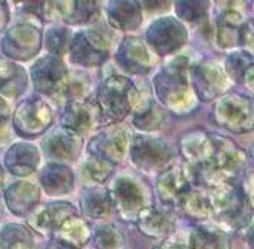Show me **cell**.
<instances>
[{
    "label": "cell",
    "instance_id": "cell-49",
    "mask_svg": "<svg viewBox=\"0 0 254 249\" xmlns=\"http://www.w3.org/2000/svg\"><path fill=\"white\" fill-rule=\"evenodd\" d=\"M252 156H253V159H254V145H253V148H252Z\"/></svg>",
    "mask_w": 254,
    "mask_h": 249
},
{
    "label": "cell",
    "instance_id": "cell-23",
    "mask_svg": "<svg viewBox=\"0 0 254 249\" xmlns=\"http://www.w3.org/2000/svg\"><path fill=\"white\" fill-rule=\"evenodd\" d=\"M39 180L49 196H63L74 189V173L65 164L49 162L42 168Z\"/></svg>",
    "mask_w": 254,
    "mask_h": 249
},
{
    "label": "cell",
    "instance_id": "cell-25",
    "mask_svg": "<svg viewBox=\"0 0 254 249\" xmlns=\"http://www.w3.org/2000/svg\"><path fill=\"white\" fill-rule=\"evenodd\" d=\"M108 22L120 31H133L142 24V7L137 1H110L107 4Z\"/></svg>",
    "mask_w": 254,
    "mask_h": 249
},
{
    "label": "cell",
    "instance_id": "cell-48",
    "mask_svg": "<svg viewBox=\"0 0 254 249\" xmlns=\"http://www.w3.org/2000/svg\"><path fill=\"white\" fill-rule=\"evenodd\" d=\"M3 179H4V173H3V168L0 167V186H1V183H3Z\"/></svg>",
    "mask_w": 254,
    "mask_h": 249
},
{
    "label": "cell",
    "instance_id": "cell-16",
    "mask_svg": "<svg viewBox=\"0 0 254 249\" xmlns=\"http://www.w3.org/2000/svg\"><path fill=\"white\" fill-rule=\"evenodd\" d=\"M104 117L96 100H81L64 106L61 127L78 136H86L102 124Z\"/></svg>",
    "mask_w": 254,
    "mask_h": 249
},
{
    "label": "cell",
    "instance_id": "cell-39",
    "mask_svg": "<svg viewBox=\"0 0 254 249\" xmlns=\"http://www.w3.org/2000/svg\"><path fill=\"white\" fill-rule=\"evenodd\" d=\"M96 249H120L125 245V238L113 224L99 226L92 236Z\"/></svg>",
    "mask_w": 254,
    "mask_h": 249
},
{
    "label": "cell",
    "instance_id": "cell-11",
    "mask_svg": "<svg viewBox=\"0 0 254 249\" xmlns=\"http://www.w3.org/2000/svg\"><path fill=\"white\" fill-rule=\"evenodd\" d=\"M148 46L158 56L172 55L188 43V30L187 27L173 16H164L154 21L146 34Z\"/></svg>",
    "mask_w": 254,
    "mask_h": 249
},
{
    "label": "cell",
    "instance_id": "cell-33",
    "mask_svg": "<svg viewBox=\"0 0 254 249\" xmlns=\"http://www.w3.org/2000/svg\"><path fill=\"white\" fill-rule=\"evenodd\" d=\"M190 249H231L225 232L213 227H195L190 235Z\"/></svg>",
    "mask_w": 254,
    "mask_h": 249
},
{
    "label": "cell",
    "instance_id": "cell-8",
    "mask_svg": "<svg viewBox=\"0 0 254 249\" xmlns=\"http://www.w3.org/2000/svg\"><path fill=\"white\" fill-rule=\"evenodd\" d=\"M111 40L99 30H83L74 34L69 46V59L74 65L84 68L101 66L110 56Z\"/></svg>",
    "mask_w": 254,
    "mask_h": 249
},
{
    "label": "cell",
    "instance_id": "cell-7",
    "mask_svg": "<svg viewBox=\"0 0 254 249\" xmlns=\"http://www.w3.org/2000/svg\"><path fill=\"white\" fill-rule=\"evenodd\" d=\"M43 33L31 22H19L4 31L0 49L10 61H30L42 49Z\"/></svg>",
    "mask_w": 254,
    "mask_h": 249
},
{
    "label": "cell",
    "instance_id": "cell-19",
    "mask_svg": "<svg viewBox=\"0 0 254 249\" xmlns=\"http://www.w3.org/2000/svg\"><path fill=\"white\" fill-rule=\"evenodd\" d=\"M155 53L139 37H126L119 46L116 61L131 74H148L155 65Z\"/></svg>",
    "mask_w": 254,
    "mask_h": 249
},
{
    "label": "cell",
    "instance_id": "cell-34",
    "mask_svg": "<svg viewBox=\"0 0 254 249\" xmlns=\"http://www.w3.org/2000/svg\"><path fill=\"white\" fill-rule=\"evenodd\" d=\"M0 249H34V236L28 227L9 223L0 230Z\"/></svg>",
    "mask_w": 254,
    "mask_h": 249
},
{
    "label": "cell",
    "instance_id": "cell-43",
    "mask_svg": "<svg viewBox=\"0 0 254 249\" xmlns=\"http://www.w3.org/2000/svg\"><path fill=\"white\" fill-rule=\"evenodd\" d=\"M9 21V7L6 1H0V31L6 27Z\"/></svg>",
    "mask_w": 254,
    "mask_h": 249
},
{
    "label": "cell",
    "instance_id": "cell-44",
    "mask_svg": "<svg viewBox=\"0 0 254 249\" xmlns=\"http://www.w3.org/2000/svg\"><path fill=\"white\" fill-rule=\"evenodd\" d=\"M45 249H80V248H75V247H72V245H69V244H65V242H63V241L57 239V238H52V241L46 245V248Z\"/></svg>",
    "mask_w": 254,
    "mask_h": 249
},
{
    "label": "cell",
    "instance_id": "cell-51",
    "mask_svg": "<svg viewBox=\"0 0 254 249\" xmlns=\"http://www.w3.org/2000/svg\"><path fill=\"white\" fill-rule=\"evenodd\" d=\"M252 25H253V28H254V22H253V24H252Z\"/></svg>",
    "mask_w": 254,
    "mask_h": 249
},
{
    "label": "cell",
    "instance_id": "cell-30",
    "mask_svg": "<svg viewBox=\"0 0 254 249\" xmlns=\"http://www.w3.org/2000/svg\"><path fill=\"white\" fill-rule=\"evenodd\" d=\"M210 133L195 130L182 136V139L179 140V149L182 156L193 168H196L205 161L210 150Z\"/></svg>",
    "mask_w": 254,
    "mask_h": 249
},
{
    "label": "cell",
    "instance_id": "cell-38",
    "mask_svg": "<svg viewBox=\"0 0 254 249\" xmlns=\"http://www.w3.org/2000/svg\"><path fill=\"white\" fill-rule=\"evenodd\" d=\"M84 170L87 173V176L95 182V183H105L116 171V164H113L111 161L93 155V153H87L86 161H84Z\"/></svg>",
    "mask_w": 254,
    "mask_h": 249
},
{
    "label": "cell",
    "instance_id": "cell-3",
    "mask_svg": "<svg viewBox=\"0 0 254 249\" xmlns=\"http://www.w3.org/2000/svg\"><path fill=\"white\" fill-rule=\"evenodd\" d=\"M140 93L125 75H111L105 78L96 90V103L104 120L120 123L134 111Z\"/></svg>",
    "mask_w": 254,
    "mask_h": 249
},
{
    "label": "cell",
    "instance_id": "cell-28",
    "mask_svg": "<svg viewBox=\"0 0 254 249\" xmlns=\"http://www.w3.org/2000/svg\"><path fill=\"white\" fill-rule=\"evenodd\" d=\"M166 118L163 106L155 102L149 95H142L139 98V102L134 108V117L133 124L137 130L143 133H151L158 130Z\"/></svg>",
    "mask_w": 254,
    "mask_h": 249
},
{
    "label": "cell",
    "instance_id": "cell-32",
    "mask_svg": "<svg viewBox=\"0 0 254 249\" xmlns=\"http://www.w3.org/2000/svg\"><path fill=\"white\" fill-rule=\"evenodd\" d=\"M89 87H90V80H89L87 74H84L81 71L69 72L63 89L54 99L57 100V103H61L64 106H66L69 103L81 102V100H84V98L89 92Z\"/></svg>",
    "mask_w": 254,
    "mask_h": 249
},
{
    "label": "cell",
    "instance_id": "cell-29",
    "mask_svg": "<svg viewBox=\"0 0 254 249\" xmlns=\"http://www.w3.org/2000/svg\"><path fill=\"white\" fill-rule=\"evenodd\" d=\"M243 15L234 9L222 12L217 18V43L223 49L243 43Z\"/></svg>",
    "mask_w": 254,
    "mask_h": 249
},
{
    "label": "cell",
    "instance_id": "cell-36",
    "mask_svg": "<svg viewBox=\"0 0 254 249\" xmlns=\"http://www.w3.org/2000/svg\"><path fill=\"white\" fill-rule=\"evenodd\" d=\"M178 206L181 208V211L190 217V220L195 221H201L208 218L210 212V203H208V198L205 195H202L198 190H190L178 203Z\"/></svg>",
    "mask_w": 254,
    "mask_h": 249
},
{
    "label": "cell",
    "instance_id": "cell-18",
    "mask_svg": "<svg viewBox=\"0 0 254 249\" xmlns=\"http://www.w3.org/2000/svg\"><path fill=\"white\" fill-rule=\"evenodd\" d=\"M46 158L52 162L63 164L75 161L83 149V137L65 130L64 127L52 130L42 142Z\"/></svg>",
    "mask_w": 254,
    "mask_h": 249
},
{
    "label": "cell",
    "instance_id": "cell-27",
    "mask_svg": "<svg viewBox=\"0 0 254 249\" xmlns=\"http://www.w3.org/2000/svg\"><path fill=\"white\" fill-rule=\"evenodd\" d=\"M55 9L65 24L86 25L99 18V4L96 1H54Z\"/></svg>",
    "mask_w": 254,
    "mask_h": 249
},
{
    "label": "cell",
    "instance_id": "cell-41",
    "mask_svg": "<svg viewBox=\"0 0 254 249\" xmlns=\"http://www.w3.org/2000/svg\"><path fill=\"white\" fill-rule=\"evenodd\" d=\"M22 6H24L22 12L34 16L42 22L52 21L54 10H57L54 1H30V3H24Z\"/></svg>",
    "mask_w": 254,
    "mask_h": 249
},
{
    "label": "cell",
    "instance_id": "cell-9",
    "mask_svg": "<svg viewBox=\"0 0 254 249\" xmlns=\"http://www.w3.org/2000/svg\"><path fill=\"white\" fill-rule=\"evenodd\" d=\"M13 130L24 139H36L45 134L54 123V111L40 98H30L21 102L12 117Z\"/></svg>",
    "mask_w": 254,
    "mask_h": 249
},
{
    "label": "cell",
    "instance_id": "cell-17",
    "mask_svg": "<svg viewBox=\"0 0 254 249\" xmlns=\"http://www.w3.org/2000/svg\"><path fill=\"white\" fill-rule=\"evenodd\" d=\"M190 81L196 98L202 102L216 99L226 87L223 69L213 61H204L190 68Z\"/></svg>",
    "mask_w": 254,
    "mask_h": 249
},
{
    "label": "cell",
    "instance_id": "cell-5",
    "mask_svg": "<svg viewBox=\"0 0 254 249\" xmlns=\"http://www.w3.org/2000/svg\"><path fill=\"white\" fill-rule=\"evenodd\" d=\"M128 153L133 165L146 174L163 173L166 168L170 167V161L173 156L172 149L164 140L148 134L133 136Z\"/></svg>",
    "mask_w": 254,
    "mask_h": 249
},
{
    "label": "cell",
    "instance_id": "cell-47",
    "mask_svg": "<svg viewBox=\"0 0 254 249\" xmlns=\"http://www.w3.org/2000/svg\"><path fill=\"white\" fill-rule=\"evenodd\" d=\"M249 242H250V245L254 248V227L250 230V233H249Z\"/></svg>",
    "mask_w": 254,
    "mask_h": 249
},
{
    "label": "cell",
    "instance_id": "cell-14",
    "mask_svg": "<svg viewBox=\"0 0 254 249\" xmlns=\"http://www.w3.org/2000/svg\"><path fill=\"white\" fill-rule=\"evenodd\" d=\"M74 215H77V209L72 203L55 200L36 206L28 215V224L40 235H55L64 223Z\"/></svg>",
    "mask_w": 254,
    "mask_h": 249
},
{
    "label": "cell",
    "instance_id": "cell-37",
    "mask_svg": "<svg viewBox=\"0 0 254 249\" xmlns=\"http://www.w3.org/2000/svg\"><path fill=\"white\" fill-rule=\"evenodd\" d=\"M72 37L74 36L71 34L69 28L64 25L55 24L49 27L45 34V45H46L49 55H54L58 58H63L64 55H66L69 52Z\"/></svg>",
    "mask_w": 254,
    "mask_h": 249
},
{
    "label": "cell",
    "instance_id": "cell-35",
    "mask_svg": "<svg viewBox=\"0 0 254 249\" xmlns=\"http://www.w3.org/2000/svg\"><path fill=\"white\" fill-rule=\"evenodd\" d=\"M228 75L241 84H249L254 80V59L247 52H235L228 56L225 63Z\"/></svg>",
    "mask_w": 254,
    "mask_h": 249
},
{
    "label": "cell",
    "instance_id": "cell-46",
    "mask_svg": "<svg viewBox=\"0 0 254 249\" xmlns=\"http://www.w3.org/2000/svg\"><path fill=\"white\" fill-rule=\"evenodd\" d=\"M157 249H190L187 245L178 244V242H164L161 245H158Z\"/></svg>",
    "mask_w": 254,
    "mask_h": 249
},
{
    "label": "cell",
    "instance_id": "cell-26",
    "mask_svg": "<svg viewBox=\"0 0 254 249\" xmlns=\"http://www.w3.org/2000/svg\"><path fill=\"white\" fill-rule=\"evenodd\" d=\"M28 86L25 69L10 59L0 58V96L7 99L19 98Z\"/></svg>",
    "mask_w": 254,
    "mask_h": 249
},
{
    "label": "cell",
    "instance_id": "cell-1",
    "mask_svg": "<svg viewBox=\"0 0 254 249\" xmlns=\"http://www.w3.org/2000/svg\"><path fill=\"white\" fill-rule=\"evenodd\" d=\"M210 150L205 161L193 168L196 182H202L211 187L232 185L241 176L246 167V153L241 148L228 137L210 133Z\"/></svg>",
    "mask_w": 254,
    "mask_h": 249
},
{
    "label": "cell",
    "instance_id": "cell-6",
    "mask_svg": "<svg viewBox=\"0 0 254 249\" xmlns=\"http://www.w3.org/2000/svg\"><path fill=\"white\" fill-rule=\"evenodd\" d=\"M213 118L234 133H247L254 128V102L247 96L228 93L214 103Z\"/></svg>",
    "mask_w": 254,
    "mask_h": 249
},
{
    "label": "cell",
    "instance_id": "cell-45",
    "mask_svg": "<svg viewBox=\"0 0 254 249\" xmlns=\"http://www.w3.org/2000/svg\"><path fill=\"white\" fill-rule=\"evenodd\" d=\"M247 196H249V199H250V202H252V205L254 206V174H252L249 179H247Z\"/></svg>",
    "mask_w": 254,
    "mask_h": 249
},
{
    "label": "cell",
    "instance_id": "cell-42",
    "mask_svg": "<svg viewBox=\"0 0 254 249\" xmlns=\"http://www.w3.org/2000/svg\"><path fill=\"white\" fill-rule=\"evenodd\" d=\"M10 118V106L4 100V98L0 96V128L6 124Z\"/></svg>",
    "mask_w": 254,
    "mask_h": 249
},
{
    "label": "cell",
    "instance_id": "cell-31",
    "mask_svg": "<svg viewBox=\"0 0 254 249\" xmlns=\"http://www.w3.org/2000/svg\"><path fill=\"white\" fill-rule=\"evenodd\" d=\"M92 236L93 233H92L89 223L78 215L68 218L54 235V238L80 249L89 244Z\"/></svg>",
    "mask_w": 254,
    "mask_h": 249
},
{
    "label": "cell",
    "instance_id": "cell-2",
    "mask_svg": "<svg viewBox=\"0 0 254 249\" xmlns=\"http://www.w3.org/2000/svg\"><path fill=\"white\" fill-rule=\"evenodd\" d=\"M158 100L172 112L184 115L196 106V95L190 81V61L185 56L169 59L154 77Z\"/></svg>",
    "mask_w": 254,
    "mask_h": 249
},
{
    "label": "cell",
    "instance_id": "cell-50",
    "mask_svg": "<svg viewBox=\"0 0 254 249\" xmlns=\"http://www.w3.org/2000/svg\"><path fill=\"white\" fill-rule=\"evenodd\" d=\"M0 217H1V202H0Z\"/></svg>",
    "mask_w": 254,
    "mask_h": 249
},
{
    "label": "cell",
    "instance_id": "cell-12",
    "mask_svg": "<svg viewBox=\"0 0 254 249\" xmlns=\"http://www.w3.org/2000/svg\"><path fill=\"white\" fill-rule=\"evenodd\" d=\"M31 81L34 89L45 96L55 98L65 84L69 71L63 58L46 55L31 65Z\"/></svg>",
    "mask_w": 254,
    "mask_h": 249
},
{
    "label": "cell",
    "instance_id": "cell-22",
    "mask_svg": "<svg viewBox=\"0 0 254 249\" xmlns=\"http://www.w3.org/2000/svg\"><path fill=\"white\" fill-rule=\"evenodd\" d=\"M3 198L7 209L13 215H30L40 202V187L33 182L19 180L6 187Z\"/></svg>",
    "mask_w": 254,
    "mask_h": 249
},
{
    "label": "cell",
    "instance_id": "cell-4",
    "mask_svg": "<svg viewBox=\"0 0 254 249\" xmlns=\"http://www.w3.org/2000/svg\"><path fill=\"white\" fill-rule=\"evenodd\" d=\"M211 215L222 224L241 229L250 223L252 202L247 193L235 185H220L211 187L208 193Z\"/></svg>",
    "mask_w": 254,
    "mask_h": 249
},
{
    "label": "cell",
    "instance_id": "cell-21",
    "mask_svg": "<svg viewBox=\"0 0 254 249\" xmlns=\"http://www.w3.org/2000/svg\"><path fill=\"white\" fill-rule=\"evenodd\" d=\"M40 165L39 149L27 142L13 143L4 153V168L15 177H28Z\"/></svg>",
    "mask_w": 254,
    "mask_h": 249
},
{
    "label": "cell",
    "instance_id": "cell-40",
    "mask_svg": "<svg viewBox=\"0 0 254 249\" xmlns=\"http://www.w3.org/2000/svg\"><path fill=\"white\" fill-rule=\"evenodd\" d=\"M175 10L179 19L185 22H196L207 16V1H176Z\"/></svg>",
    "mask_w": 254,
    "mask_h": 249
},
{
    "label": "cell",
    "instance_id": "cell-15",
    "mask_svg": "<svg viewBox=\"0 0 254 249\" xmlns=\"http://www.w3.org/2000/svg\"><path fill=\"white\" fill-rule=\"evenodd\" d=\"M128 148L130 143L126 130L120 125L113 124L101 130L96 136L92 137L87 153L102 156L117 165L126 156Z\"/></svg>",
    "mask_w": 254,
    "mask_h": 249
},
{
    "label": "cell",
    "instance_id": "cell-24",
    "mask_svg": "<svg viewBox=\"0 0 254 249\" xmlns=\"http://www.w3.org/2000/svg\"><path fill=\"white\" fill-rule=\"evenodd\" d=\"M80 206L86 217L101 220L114 211V199L108 189L102 186L86 187L80 198Z\"/></svg>",
    "mask_w": 254,
    "mask_h": 249
},
{
    "label": "cell",
    "instance_id": "cell-13",
    "mask_svg": "<svg viewBox=\"0 0 254 249\" xmlns=\"http://www.w3.org/2000/svg\"><path fill=\"white\" fill-rule=\"evenodd\" d=\"M196 182L193 171L184 165H170L158 174L155 189L160 199L166 205H178L181 199L192 190V185Z\"/></svg>",
    "mask_w": 254,
    "mask_h": 249
},
{
    "label": "cell",
    "instance_id": "cell-20",
    "mask_svg": "<svg viewBox=\"0 0 254 249\" xmlns=\"http://www.w3.org/2000/svg\"><path fill=\"white\" fill-rule=\"evenodd\" d=\"M136 226L140 233L148 238L164 239L175 232L176 215L169 208H157L151 205L139 214Z\"/></svg>",
    "mask_w": 254,
    "mask_h": 249
},
{
    "label": "cell",
    "instance_id": "cell-10",
    "mask_svg": "<svg viewBox=\"0 0 254 249\" xmlns=\"http://www.w3.org/2000/svg\"><path fill=\"white\" fill-rule=\"evenodd\" d=\"M114 205L127 221H136L139 214L151 206L149 190L130 176H119L111 186Z\"/></svg>",
    "mask_w": 254,
    "mask_h": 249
}]
</instances>
